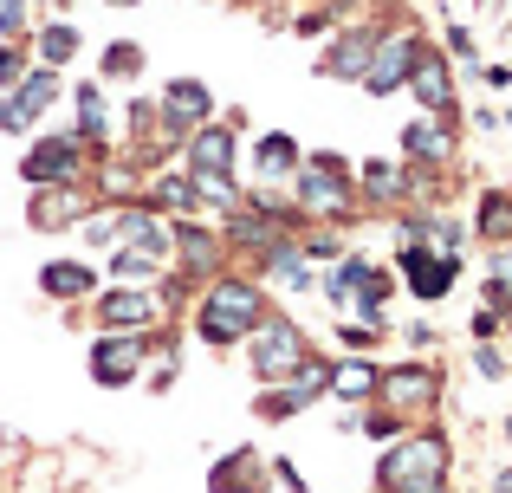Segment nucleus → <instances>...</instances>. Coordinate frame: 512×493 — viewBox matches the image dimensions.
<instances>
[{
    "label": "nucleus",
    "instance_id": "13",
    "mask_svg": "<svg viewBox=\"0 0 512 493\" xmlns=\"http://www.w3.org/2000/svg\"><path fill=\"white\" fill-rule=\"evenodd\" d=\"M188 150V176H214V182H234V163H240V143L227 124H201L195 137L182 143Z\"/></svg>",
    "mask_w": 512,
    "mask_h": 493
},
{
    "label": "nucleus",
    "instance_id": "10",
    "mask_svg": "<svg viewBox=\"0 0 512 493\" xmlns=\"http://www.w3.org/2000/svg\"><path fill=\"white\" fill-rule=\"evenodd\" d=\"M20 176L33 182V189H65V182L85 176V143H78V137H46V143H33V150L20 156Z\"/></svg>",
    "mask_w": 512,
    "mask_h": 493
},
{
    "label": "nucleus",
    "instance_id": "8",
    "mask_svg": "<svg viewBox=\"0 0 512 493\" xmlns=\"http://www.w3.org/2000/svg\"><path fill=\"white\" fill-rule=\"evenodd\" d=\"M396 266H402V279H409V292H415L422 305L448 299L454 279H461V253H441V247H422V241L402 247V253H396Z\"/></svg>",
    "mask_w": 512,
    "mask_h": 493
},
{
    "label": "nucleus",
    "instance_id": "25",
    "mask_svg": "<svg viewBox=\"0 0 512 493\" xmlns=\"http://www.w3.org/2000/svg\"><path fill=\"white\" fill-rule=\"evenodd\" d=\"M33 52H39V65H46V72L72 65V52H78V26H72V20H52V26H39Z\"/></svg>",
    "mask_w": 512,
    "mask_h": 493
},
{
    "label": "nucleus",
    "instance_id": "26",
    "mask_svg": "<svg viewBox=\"0 0 512 493\" xmlns=\"http://www.w3.org/2000/svg\"><path fill=\"white\" fill-rule=\"evenodd\" d=\"M376 377H383V370H376L370 357H350V364L331 370V396H344V403H363V396H376Z\"/></svg>",
    "mask_w": 512,
    "mask_h": 493
},
{
    "label": "nucleus",
    "instance_id": "2",
    "mask_svg": "<svg viewBox=\"0 0 512 493\" xmlns=\"http://www.w3.org/2000/svg\"><path fill=\"white\" fill-rule=\"evenodd\" d=\"M376 487L383 493H448V435L441 429H402L376 455Z\"/></svg>",
    "mask_w": 512,
    "mask_h": 493
},
{
    "label": "nucleus",
    "instance_id": "35",
    "mask_svg": "<svg viewBox=\"0 0 512 493\" xmlns=\"http://www.w3.org/2000/svg\"><path fill=\"white\" fill-rule=\"evenodd\" d=\"M474 370H480L487 383H506V357L493 351V344H480V351H474Z\"/></svg>",
    "mask_w": 512,
    "mask_h": 493
},
{
    "label": "nucleus",
    "instance_id": "4",
    "mask_svg": "<svg viewBox=\"0 0 512 493\" xmlns=\"http://www.w3.org/2000/svg\"><path fill=\"white\" fill-rule=\"evenodd\" d=\"M305 331H299V318H286V312H266L260 325H253V338H247V364H253V377L273 390V383H292L299 377V364H305Z\"/></svg>",
    "mask_w": 512,
    "mask_h": 493
},
{
    "label": "nucleus",
    "instance_id": "9",
    "mask_svg": "<svg viewBox=\"0 0 512 493\" xmlns=\"http://www.w3.org/2000/svg\"><path fill=\"white\" fill-rule=\"evenodd\" d=\"M415 46H422L415 33H376V46H370V65H363V78H357V85L370 91V98H396V91L409 85Z\"/></svg>",
    "mask_w": 512,
    "mask_h": 493
},
{
    "label": "nucleus",
    "instance_id": "41",
    "mask_svg": "<svg viewBox=\"0 0 512 493\" xmlns=\"http://www.w3.org/2000/svg\"><path fill=\"white\" fill-rule=\"evenodd\" d=\"M487 85H500V91H506V85H512V65H487Z\"/></svg>",
    "mask_w": 512,
    "mask_h": 493
},
{
    "label": "nucleus",
    "instance_id": "31",
    "mask_svg": "<svg viewBox=\"0 0 512 493\" xmlns=\"http://www.w3.org/2000/svg\"><path fill=\"white\" fill-rule=\"evenodd\" d=\"M26 72H33V65H26V46H13V39H7V46H0V91H13Z\"/></svg>",
    "mask_w": 512,
    "mask_h": 493
},
{
    "label": "nucleus",
    "instance_id": "14",
    "mask_svg": "<svg viewBox=\"0 0 512 493\" xmlns=\"http://www.w3.org/2000/svg\"><path fill=\"white\" fill-rule=\"evenodd\" d=\"M91 208H98V195H85L78 182H65V189H39L33 202H26V221H33L39 234H59V228H78Z\"/></svg>",
    "mask_w": 512,
    "mask_h": 493
},
{
    "label": "nucleus",
    "instance_id": "40",
    "mask_svg": "<svg viewBox=\"0 0 512 493\" xmlns=\"http://www.w3.org/2000/svg\"><path fill=\"white\" fill-rule=\"evenodd\" d=\"M0 130H26V124H20V111H13V98H0Z\"/></svg>",
    "mask_w": 512,
    "mask_h": 493
},
{
    "label": "nucleus",
    "instance_id": "15",
    "mask_svg": "<svg viewBox=\"0 0 512 493\" xmlns=\"http://www.w3.org/2000/svg\"><path fill=\"white\" fill-rule=\"evenodd\" d=\"M402 163H454V130L441 124V117H415V124H402Z\"/></svg>",
    "mask_w": 512,
    "mask_h": 493
},
{
    "label": "nucleus",
    "instance_id": "43",
    "mask_svg": "<svg viewBox=\"0 0 512 493\" xmlns=\"http://www.w3.org/2000/svg\"><path fill=\"white\" fill-rule=\"evenodd\" d=\"M111 7H137V0H111Z\"/></svg>",
    "mask_w": 512,
    "mask_h": 493
},
{
    "label": "nucleus",
    "instance_id": "34",
    "mask_svg": "<svg viewBox=\"0 0 512 493\" xmlns=\"http://www.w3.org/2000/svg\"><path fill=\"white\" fill-rule=\"evenodd\" d=\"M338 338L350 344V351H370V344L383 338V325H350V318H344V325H338Z\"/></svg>",
    "mask_w": 512,
    "mask_h": 493
},
{
    "label": "nucleus",
    "instance_id": "27",
    "mask_svg": "<svg viewBox=\"0 0 512 493\" xmlns=\"http://www.w3.org/2000/svg\"><path fill=\"white\" fill-rule=\"evenodd\" d=\"M111 273L124 279V286H150V279H163V260H150L143 247L117 241V247H111Z\"/></svg>",
    "mask_w": 512,
    "mask_h": 493
},
{
    "label": "nucleus",
    "instance_id": "32",
    "mask_svg": "<svg viewBox=\"0 0 512 493\" xmlns=\"http://www.w3.org/2000/svg\"><path fill=\"white\" fill-rule=\"evenodd\" d=\"M260 422H286V416H299V409H292V396H286V383H273V390H260Z\"/></svg>",
    "mask_w": 512,
    "mask_h": 493
},
{
    "label": "nucleus",
    "instance_id": "42",
    "mask_svg": "<svg viewBox=\"0 0 512 493\" xmlns=\"http://www.w3.org/2000/svg\"><path fill=\"white\" fill-rule=\"evenodd\" d=\"M493 493H512V468H500V474H493Z\"/></svg>",
    "mask_w": 512,
    "mask_h": 493
},
{
    "label": "nucleus",
    "instance_id": "20",
    "mask_svg": "<svg viewBox=\"0 0 512 493\" xmlns=\"http://www.w3.org/2000/svg\"><path fill=\"white\" fill-rule=\"evenodd\" d=\"M370 46H376L370 26H357V33H338L325 52H318V72H325V78H350V85H357L363 65H370Z\"/></svg>",
    "mask_w": 512,
    "mask_h": 493
},
{
    "label": "nucleus",
    "instance_id": "19",
    "mask_svg": "<svg viewBox=\"0 0 512 493\" xmlns=\"http://www.w3.org/2000/svg\"><path fill=\"white\" fill-rule=\"evenodd\" d=\"M266 455H253V448H234V455H221L214 461V474H208V493H260L266 487Z\"/></svg>",
    "mask_w": 512,
    "mask_h": 493
},
{
    "label": "nucleus",
    "instance_id": "29",
    "mask_svg": "<svg viewBox=\"0 0 512 493\" xmlns=\"http://www.w3.org/2000/svg\"><path fill=\"white\" fill-rule=\"evenodd\" d=\"M143 72V46L137 39H111V52H104V78H137Z\"/></svg>",
    "mask_w": 512,
    "mask_h": 493
},
{
    "label": "nucleus",
    "instance_id": "6",
    "mask_svg": "<svg viewBox=\"0 0 512 493\" xmlns=\"http://www.w3.org/2000/svg\"><path fill=\"white\" fill-rule=\"evenodd\" d=\"M156 124H163V143L182 150L201 124H214V91L201 78H169L163 85V104H156Z\"/></svg>",
    "mask_w": 512,
    "mask_h": 493
},
{
    "label": "nucleus",
    "instance_id": "38",
    "mask_svg": "<svg viewBox=\"0 0 512 493\" xmlns=\"http://www.w3.org/2000/svg\"><path fill=\"white\" fill-rule=\"evenodd\" d=\"M98 189H104V195H124V189H130V169H104Z\"/></svg>",
    "mask_w": 512,
    "mask_h": 493
},
{
    "label": "nucleus",
    "instance_id": "24",
    "mask_svg": "<svg viewBox=\"0 0 512 493\" xmlns=\"http://www.w3.org/2000/svg\"><path fill=\"white\" fill-rule=\"evenodd\" d=\"M331 370H338V364H331V357H305V364H299V377L286 383L292 409H312L318 396H331Z\"/></svg>",
    "mask_w": 512,
    "mask_h": 493
},
{
    "label": "nucleus",
    "instance_id": "37",
    "mask_svg": "<svg viewBox=\"0 0 512 493\" xmlns=\"http://www.w3.org/2000/svg\"><path fill=\"white\" fill-rule=\"evenodd\" d=\"M363 429H370V435H402V416H389V409H376V416L363 422Z\"/></svg>",
    "mask_w": 512,
    "mask_h": 493
},
{
    "label": "nucleus",
    "instance_id": "30",
    "mask_svg": "<svg viewBox=\"0 0 512 493\" xmlns=\"http://www.w3.org/2000/svg\"><path fill=\"white\" fill-rule=\"evenodd\" d=\"M156 208L188 215V208H195V182H188V176H163V182H156Z\"/></svg>",
    "mask_w": 512,
    "mask_h": 493
},
{
    "label": "nucleus",
    "instance_id": "11",
    "mask_svg": "<svg viewBox=\"0 0 512 493\" xmlns=\"http://www.w3.org/2000/svg\"><path fill=\"white\" fill-rule=\"evenodd\" d=\"M91 318H98V331H137L143 338V331L163 318V305H156L150 286H111V292L91 299Z\"/></svg>",
    "mask_w": 512,
    "mask_h": 493
},
{
    "label": "nucleus",
    "instance_id": "39",
    "mask_svg": "<svg viewBox=\"0 0 512 493\" xmlns=\"http://www.w3.org/2000/svg\"><path fill=\"white\" fill-rule=\"evenodd\" d=\"M273 474H279V487H292V493H305V474L292 468V461H273Z\"/></svg>",
    "mask_w": 512,
    "mask_h": 493
},
{
    "label": "nucleus",
    "instance_id": "36",
    "mask_svg": "<svg viewBox=\"0 0 512 493\" xmlns=\"http://www.w3.org/2000/svg\"><path fill=\"white\" fill-rule=\"evenodd\" d=\"M448 59H474V33H467V26L448 33Z\"/></svg>",
    "mask_w": 512,
    "mask_h": 493
},
{
    "label": "nucleus",
    "instance_id": "33",
    "mask_svg": "<svg viewBox=\"0 0 512 493\" xmlns=\"http://www.w3.org/2000/svg\"><path fill=\"white\" fill-rule=\"evenodd\" d=\"M26 33V0H0V39H20Z\"/></svg>",
    "mask_w": 512,
    "mask_h": 493
},
{
    "label": "nucleus",
    "instance_id": "22",
    "mask_svg": "<svg viewBox=\"0 0 512 493\" xmlns=\"http://www.w3.org/2000/svg\"><path fill=\"white\" fill-rule=\"evenodd\" d=\"M13 98V111H20V124H39V117L59 104V72H46V65H33V72L20 78V85L7 91Z\"/></svg>",
    "mask_w": 512,
    "mask_h": 493
},
{
    "label": "nucleus",
    "instance_id": "7",
    "mask_svg": "<svg viewBox=\"0 0 512 493\" xmlns=\"http://www.w3.org/2000/svg\"><path fill=\"white\" fill-rule=\"evenodd\" d=\"M85 370L91 383H104V390H124V383L143 377V338L137 331H98L85 351Z\"/></svg>",
    "mask_w": 512,
    "mask_h": 493
},
{
    "label": "nucleus",
    "instance_id": "18",
    "mask_svg": "<svg viewBox=\"0 0 512 493\" xmlns=\"http://www.w3.org/2000/svg\"><path fill=\"white\" fill-rule=\"evenodd\" d=\"M39 292L59 299V305L91 299V292H98V266H91V260H46V266H39Z\"/></svg>",
    "mask_w": 512,
    "mask_h": 493
},
{
    "label": "nucleus",
    "instance_id": "17",
    "mask_svg": "<svg viewBox=\"0 0 512 493\" xmlns=\"http://www.w3.org/2000/svg\"><path fill=\"white\" fill-rule=\"evenodd\" d=\"M247 163H253V176H260V189H273V182H292V176H299L305 156H299V143H292L286 130H266V137L253 143Z\"/></svg>",
    "mask_w": 512,
    "mask_h": 493
},
{
    "label": "nucleus",
    "instance_id": "1",
    "mask_svg": "<svg viewBox=\"0 0 512 493\" xmlns=\"http://www.w3.org/2000/svg\"><path fill=\"white\" fill-rule=\"evenodd\" d=\"M266 318V292H260V279H234V273H221L208 292H201V305H195V338L201 344H214V351H234V344H247L253 338V325Z\"/></svg>",
    "mask_w": 512,
    "mask_h": 493
},
{
    "label": "nucleus",
    "instance_id": "5",
    "mask_svg": "<svg viewBox=\"0 0 512 493\" xmlns=\"http://www.w3.org/2000/svg\"><path fill=\"white\" fill-rule=\"evenodd\" d=\"M376 396H383L389 416H428L441 403V370L422 364V357H402V364H389L376 377Z\"/></svg>",
    "mask_w": 512,
    "mask_h": 493
},
{
    "label": "nucleus",
    "instance_id": "16",
    "mask_svg": "<svg viewBox=\"0 0 512 493\" xmlns=\"http://www.w3.org/2000/svg\"><path fill=\"white\" fill-rule=\"evenodd\" d=\"M169 241H175V260H182V273H208V279H221V234H208V228H195V221H175L169 228Z\"/></svg>",
    "mask_w": 512,
    "mask_h": 493
},
{
    "label": "nucleus",
    "instance_id": "28",
    "mask_svg": "<svg viewBox=\"0 0 512 493\" xmlns=\"http://www.w3.org/2000/svg\"><path fill=\"white\" fill-rule=\"evenodd\" d=\"M480 234H487L493 247L512 241V195H480Z\"/></svg>",
    "mask_w": 512,
    "mask_h": 493
},
{
    "label": "nucleus",
    "instance_id": "45",
    "mask_svg": "<svg viewBox=\"0 0 512 493\" xmlns=\"http://www.w3.org/2000/svg\"><path fill=\"white\" fill-rule=\"evenodd\" d=\"M506 442H512V422H506Z\"/></svg>",
    "mask_w": 512,
    "mask_h": 493
},
{
    "label": "nucleus",
    "instance_id": "23",
    "mask_svg": "<svg viewBox=\"0 0 512 493\" xmlns=\"http://www.w3.org/2000/svg\"><path fill=\"white\" fill-rule=\"evenodd\" d=\"M72 104H78V143H104V137H111V98H104L98 78H91V85H78Z\"/></svg>",
    "mask_w": 512,
    "mask_h": 493
},
{
    "label": "nucleus",
    "instance_id": "21",
    "mask_svg": "<svg viewBox=\"0 0 512 493\" xmlns=\"http://www.w3.org/2000/svg\"><path fill=\"white\" fill-rule=\"evenodd\" d=\"M409 189H415L409 163H389V156H370V163L357 169V195H363V202H402Z\"/></svg>",
    "mask_w": 512,
    "mask_h": 493
},
{
    "label": "nucleus",
    "instance_id": "3",
    "mask_svg": "<svg viewBox=\"0 0 512 493\" xmlns=\"http://www.w3.org/2000/svg\"><path fill=\"white\" fill-rule=\"evenodd\" d=\"M292 195H299V221H344L357 208V176H350V163L338 150H318L299 163Z\"/></svg>",
    "mask_w": 512,
    "mask_h": 493
},
{
    "label": "nucleus",
    "instance_id": "12",
    "mask_svg": "<svg viewBox=\"0 0 512 493\" xmlns=\"http://www.w3.org/2000/svg\"><path fill=\"white\" fill-rule=\"evenodd\" d=\"M409 98L422 104L428 117H448V111H454V72H448V52H441V46H415Z\"/></svg>",
    "mask_w": 512,
    "mask_h": 493
},
{
    "label": "nucleus",
    "instance_id": "44",
    "mask_svg": "<svg viewBox=\"0 0 512 493\" xmlns=\"http://www.w3.org/2000/svg\"><path fill=\"white\" fill-rule=\"evenodd\" d=\"M46 7H65V0H46Z\"/></svg>",
    "mask_w": 512,
    "mask_h": 493
}]
</instances>
